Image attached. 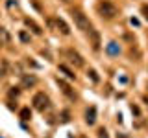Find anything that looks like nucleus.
<instances>
[{
	"instance_id": "nucleus-18",
	"label": "nucleus",
	"mask_w": 148,
	"mask_h": 138,
	"mask_svg": "<svg viewBox=\"0 0 148 138\" xmlns=\"http://www.w3.org/2000/svg\"><path fill=\"white\" fill-rule=\"evenodd\" d=\"M18 94H21V90H18L17 87H11V89H9V96H11V98H13V96H15V98H17Z\"/></svg>"
},
{
	"instance_id": "nucleus-23",
	"label": "nucleus",
	"mask_w": 148,
	"mask_h": 138,
	"mask_svg": "<svg viewBox=\"0 0 148 138\" xmlns=\"http://www.w3.org/2000/svg\"><path fill=\"white\" fill-rule=\"evenodd\" d=\"M82 138H85V136H82Z\"/></svg>"
},
{
	"instance_id": "nucleus-6",
	"label": "nucleus",
	"mask_w": 148,
	"mask_h": 138,
	"mask_svg": "<svg viewBox=\"0 0 148 138\" xmlns=\"http://www.w3.org/2000/svg\"><path fill=\"white\" fill-rule=\"evenodd\" d=\"M67 55H69V59H71V63H74L76 66H83V57L80 53L76 52V50H67Z\"/></svg>"
},
{
	"instance_id": "nucleus-22",
	"label": "nucleus",
	"mask_w": 148,
	"mask_h": 138,
	"mask_svg": "<svg viewBox=\"0 0 148 138\" xmlns=\"http://www.w3.org/2000/svg\"><path fill=\"white\" fill-rule=\"evenodd\" d=\"M61 2H65V4H69V2H71V0H61Z\"/></svg>"
},
{
	"instance_id": "nucleus-16",
	"label": "nucleus",
	"mask_w": 148,
	"mask_h": 138,
	"mask_svg": "<svg viewBox=\"0 0 148 138\" xmlns=\"http://www.w3.org/2000/svg\"><path fill=\"white\" fill-rule=\"evenodd\" d=\"M0 37L4 39V43H9V33L4 30V28H0Z\"/></svg>"
},
{
	"instance_id": "nucleus-8",
	"label": "nucleus",
	"mask_w": 148,
	"mask_h": 138,
	"mask_svg": "<svg viewBox=\"0 0 148 138\" xmlns=\"http://www.w3.org/2000/svg\"><path fill=\"white\" fill-rule=\"evenodd\" d=\"M56 28H58L63 35H71V28H69V24L63 20V18H59V17L56 18Z\"/></svg>"
},
{
	"instance_id": "nucleus-11",
	"label": "nucleus",
	"mask_w": 148,
	"mask_h": 138,
	"mask_svg": "<svg viewBox=\"0 0 148 138\" xmlns=\"http://www.w3.org/2000/svg\"><path fill=\"white\" fill-rule=\"evenodd\" d=\"M59 72H63L65 76L69 77V79H74V77H76V74H74V72L71 70V68H67L65 64H59Z\"/></svg>"
},
{
	"instance_id": "nucleus-5",
	"label": "nucleus",
	"mask_w": 148,
	"mask_h": 138,
	"mask_svg": "<svg viewBox=\"0 0 148 138\" xmlns=\"http://www.w3.org/2000/svg\"><path fill=\"white\" fill-rule=\"evenodd\" d=\"M58 85L61 87V90H63V94H65V96H69L71 99H74V98H76V94H74V90H72V87L69 85L67 81H63L61 77H58Z\"/></svg>"
},
{
	"instance_id": "nucleus-15",
	"label": "nucleus",
	"mask_w": 148,
	"mask_h": 138,
	"mask_svg": "<svg viewBox=\"0 0 148 138\" xmlns=\"http://www.w3.org/2000/svg\"><path fill=\"white\" fill-rule=\"evenodd\" d=\"M87 74H89V77L92 79V83H98V81H100V77L96 76V70H92V68H91V70L87 72Z\"/></svg>"
},
{
	"instance_id": "nucleus-10",
	"label": "nucleus",
	"mask_w": 148,
	"mask_h": 138,
	"mask_svg": "<svg viewBox=\"0 0 148 138\" xmlns=\"http://www.w3.org/2000/svg\"><path fill=\"white\" fill-rule=\"evenodd\" d=\"M37 83L35 76H28V74H22V87H34Z\"/></svg>"
},
{
	"instance_id": "nucleus-3",
	"label": "nucleus",
	"mask_w": 148,
	"mask_h": 138,
	"mask_svg": "<svg viewBox=\"0 0 148 138\" xmlns=\"http://www.w3.org/2000/svg\"><path fill=\"white\" fill-rule=\"evenodd\" d=\"M32 103H34V107L39 110V112H45V110L50 107V99H48V96H46L45 92H37V94H34Z\"/></svg>"
},
{
	"instance_id": "nucleus-13",
	"label": "nucleus",
	"mask_w": 148,
	"mask_h": 138,
	"mask_svg": "<svg viewBox=\"0 0 148 138\" xmlns=\"http://www.w3.org/2000/svg\"><path fill=\"white\" fill-rule=\"evenodd\" d=\"M119 50H120V48H119V44H117V43H109V44H108V53L117 55V53H119Z\"/></svg>"
},
{
	"instance_id": "nucleus-9",
	"label": "nucleus",
	"mask_w": 148,
	"mask_h": 138,
	"mask_svg": "<svg viewBox=\"0 0 148 138\" xmlns=\"http://www.w3.org/2000/svg\"><path fill=\"white\" fill-rule=\"evenodd\" d=\"M85 122L89 123V125H95V122H96V107H91L85 112Z\"/></svg>"
},
{
	"instance_id": "nucleus-20",
	"label": "nucleus",
	"mask_w": 148,
	"mask_h": 138,
	"mask_svg": "<svg viewBox=\"0 0 148 138\" xmlns=\"http://www.w3.org/2000/svg\"><path fill=\"white\" fill-rule=\"evenodd\" d=\"M98 136H100V138H108V131H106V129L102 127L100 131H98Z\"/></svg>"
},
{
	"instance_id": "nucleus-7",
	"label": "nucleus",
	"mask_w": 148,
	"mask_h": 138,
	"mask_svg": "<svg viewBox=\"0 0 148 138\" xmlns=\"http://www.w3.org/2000/svg\"><path fill=\"white\" fill-rule=\"evenodd\" d=\"M24 24H26L28 28H30V30L34 31L35 35H43V28H41L39 24H37L35 20H32V18H24Z\"/></svg>"
},
{
	"instance_id": "nucleus-4",
	"label": "nucleus",
	"mask_w": 148,
	"mask_h": 138,
	"mask_svg": "<svg viewBox=\"0 0 148 138\" xmlns=\"http://www.w3.org/2000/svg\"><path fill=\"white\" fill-rule=\"evenodd\" d=\"M89 39H91V44H92V50L95 52H98L100 50V44H102V41H100V33L96 30H89Z\"/></svg>"
},
{
	"instance_id": "nucleus-21",
	"label": "nucleus",
	"mask_w": 148,
	"mask_h": 138,
	"mask_svg": "<svg viewBox=\"0 0 148 138\" xmlns=\"http://www.w3.org/2000/svg\"><path fill=\"white\" fill-rule=\"evenodd\" d=\"M141 11H143V15H145V18L148 20V6H143V7H141Z\"/></svg>"
},
{
	"instance_id": "nucleus-2",
	"label": "nucleus",
	"mask_w": 148,
	"mask_h": 138,
	"mask_svg": "<svg viewBox=\"0 0 148 138\" xmlns=\"http://www.w3.org/2000/svg\"><path fill=\"white\" fill-rule=\"evenodd\" d=\"M98 13H100V17H104V18H115L119 15V7L115 6L113 2H109V0H102L98 4Z\"/></svg>"
},
{
	"instance_id": "nucleus-19",
	"label": "nucleus",
	"mask_w": 148,
	"mask_h": 138,
	"mask_svg": "<svg viewBox=\"0 0 148 138\" xmlns=\"http://www.w3.org/2000/svg\"><path fill=\"white\" fill-rule=\"evenodd\" d=\"M8 68H9L8 61H4V63H2V76H8Z\"/></svg>"
},
{
	"instance_id": "nucleus-17",
	"label": "nucleus",
	"mask_w": 148,
	"mask_h": 138,
	"mask_svg": "<svg viewBox=\"0 0 148 138\" xmlns=\"http://www.w3.org/2000/svg\"><path fill=\"white\" fill-rule=\"evenodd\" d=\"M69 120H71V112H69V110H63V112H61V122L67 123Z\"/></svg>"
},
{
	"instance_id": "nucleus-12",
	"label": "nucleus",
	"mask_w": 148,
	"mask_h": 138,
	"mask_svg": "<svg viewBox=\"0 0 148 138\" xmlns=\"http://www.w3.org/2000/svg\"><path fill=\"white\" fill-rule=\"evenodd\" d=\"M21 118L24 120V122H28V120L32 118V110H30V107H24V109H21Z\"/></svg>"
},
{
	"instance_id": "nucleus-14",
	"label": "nucleus",
	"mask_w": 148,
	"mask_h": 138,
	"mask_svg": "<svg viewBox=\"0 0 148 138\" xmlns=\"http://www.w3.org/2000/svg\"><path fill=\"white\" fill-rule=\"evenodd\" d=\"M18 39H21L22 43H30V35H28L24 30H22V31H18Z\"/></svg>"
},
{
	"instance_id": "nucleus-1",
	"label": "nucleus",
	"mask_w": 148,
	"mask_h": 138,
	"mask_svg": "<svg viewBox=\"0 0 148 138\" xmlns=\"http://www.w3.org/2000/svg\"><path fill=\"white\" fill-rule=\"evenodd\" d=\"M71 17L74 18V24L78 26V30H82V31H89V30H91L89 17H87L80 7H72V9H71Z\"/></svg>"
}]
</instances>
